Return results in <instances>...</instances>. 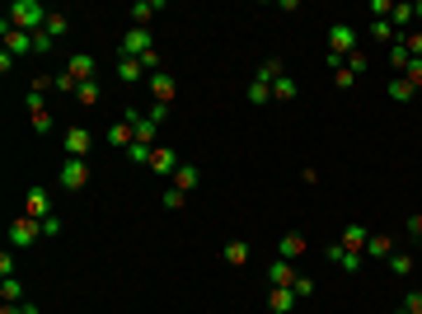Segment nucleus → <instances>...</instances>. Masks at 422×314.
Segmentation results:
<instances>
[{
  "mask_svg": "<svg viewBox=\"0 0 422 314\" xmlns=\"http://www.w3.org/2000/svg\"><path fill=\"white\" fill-rule=\"evenodd\" d=\"M5 19H10L15 29H24V33H43L47 19H52V10H47V5H38V0H15V5L5 10Z\"/></svg>",
  "mask_w": 422,
  "mask_h": 314,
  "instance_id": "1",
  "label": "nucleus"
},
{
  "mask_svg": "<svg viewBox=\"0 0 422 314\" xmlns=\"http://www.w3.org/2000/svg\"><path fill=\"white\" fill-rule=\"evenodd\" d=\"M150 52H155V33L150 29H127L122 33V48H118V57H150Z\"/></svg>",
  "mask_w": 422,
  "mask_h": 314,
  "instance_id": "2",
  "label": "nucleus"
},
{
  "mask_svg": "<svg viewBox=\"0 0 422 314\" xmlns=\"http://www.w3.org/2000/svg\"><path fill=\"white\" fill-rule=\"evenodd\" d=\"M38 239H47L43 220H33V216H15L10 220V244H15V249H29V244H38Z\"/></svg>",
  "mask_w": 422,
  "mask_h": 314,
  "instance_id": "3",
  "label": "nucleus"
},
{
  "mask_svg": "<svg viewBox=\"0 0 422 314\" xmlns=\"http://www.w3.org/2000/svg\"><path fill=\"white\" fill-rule=\"evenodd\" d=\"M357 52V29L352 24H328V57H352Z\"/></svg>",
  "mask_w": 422,
  "mask_h": 314,
  "instance_id": "4",
  "label": "nucleus"
},
{
  "mask_svg": "<svg viewBox=\"0 0 422 314\" xmlns=\"http://www.w3.org/2000/svg\"><path fill=\"white\" fill-rule=\"evenodd\" d=\"M57 183H62L66 192H80L85 183H90V164H85V159H66L62 173H57Z\"/></svg>",
  "mask_w": 422,
  "mask_h": 314,
  "instance_id": "5",
  "label": "nucleus"
},
{
  "mask_svg": "<svg viewBox=\"0 0 422 314\" xmlns=\"http://www.w3.org/2000/svg\"><path fill=\"white\" fill-rule=\"evenodd\" d=\"M178 164H183V159H178V150H174V145H155V155H150V164H146V169L160 173V178H174V173H178Z\"/></svg>",
  "mask_w": 422,
  "mask_h": 314,
  "instance_id": "6",
  "label": "nucleus"
},
{
  "mask_svg": "<svg viewBox=\"0 0 422 314\" xmlns=\"http://www.w3.org/2000/svg\"><path fill=\"white\" fill-rule=\"evenodd\" d=\"M90 145H94L90 127H71V131H66V159H85L90 155Z\"/></svg>",
  "mask_w": 422,
  "mask_h": 314,
  "instance_id": "7",
  "label": "nucleus"
},
{
  "mask_svg": "<svg viewBox=\"0 0 422 314\" xmlns=\"http://www.w3.org/2000/svg\"><path fill=\"white\" fill-rule=\"evenodd\" d=\"M104 141H108L113 150H132V145H136V127L127 122V117H118V122L104 131Z\"/></svg>",
  "mask_w": 422,
  "mask_h": 314,
  "instance_id": "8",
  "label": "nucleus"
},
{
  "mask_svg": "<svg viewBox=\"0 0 422 314\" xmlns=\"http://www.w3.org/2000/svg\"><path fill=\"white\" fill-rule=\"evenodd\" d=\"M0 33H5V52H33V33H24V29H15L10 19H0Z\"/></svg>",
  "mask_w": 422,
  "mask_h": 314,
  "instance_id": "9",
  "label": "nucleus"
},
{
  "mask_svg": "<svg viewBox=\"0 0 422 314\" xmlns=\"http://www.w3.org/2000/svg\"><path fill=\"white\" fill-rule=\"evenodd\" d=\"M324 258H328V263H338V267H347V272H361V263H366V253L343 249V244H328V249H324Z\"/></svg>",
  "mask_w": 422,
  "mask_h": 314,
  "instance_id": "10",
  "label": "nucleus"
},
{
  "mask_svg": "<svg viewBox=\"0 0 422 314\" xmlns=\"http://www.w3.org/2000/svg\"><path fill=\"white\" fill-rule=\"evenodd\" d=\"M24 216H33V220H47V216H52V202H47V192L38 188V183L24 192Z\"/></svg>",
  "mask_w": 422,
  "mask_h": 314,
  "instance_id": "11",
  "label": "nucleus"
},
{
  "mask_svg": "<svg viewBox=\"0 0 422 314\" xmlns=\"http://www.w3.org/2000/svg\"><path fill=\"white\" fill-rule=\"evenodd\" d=\"M300 253H305V235H300V230H286V235L277 239V258L291 263V258H300Z\"/></svg>",
  "mask_w": 422,
  "mask_h": 314,
  "instance_id": "12",
  "label": "nucleus"
},
{
  "mask_svg": "<svg viewBox=\"0 0 422 314\" xmlns=\"http://www.w3.org/2000/svg\"><path fill=\"white\" fill-rule=\"evenodd\" d=\"M160 10H164L160 0H136V5H132V29H150V19H155Z\"/></svg>",
  "mask_w": 422,
  "mask_h": 314,
  "instance_id": "13",
  "label": "nucleus"
},
{
  "mask_svg": "<svg viewBox=\"0 0 422 314\" xmlns=\"http://www.w3.org/2000/svg\"><path fill=\"white\" fill-rule=\"evenodd\" d=\"M267 305H272V314H291L296 310V291L291 286H272L267 291Z\"/></svg>",
  "mask_w": 422,
  "mask_h": 314,
  "instance_id": "14",
  "label": "nucleus"
},
{
  "mask_svg": "<svg viewBox=\"0 0 422 314\" xmlns=\"http://www.w3.org/2000/svg\"><path fill=\"white\" fill-rule=\"evenodd\" d=\"M150 94H155V104H169V99L178 94V85H174V76H169V71L150 76Z\"/></svg>",
  "mask_w": 422,
  "mask_h": 314,
  "instance_id": "15",
  "label": "nucleus"
},
{
  "mask_svg": "<svg viewBox=\"0 0 422 314\" xmlns=\"http://www.w3.org/2000/svg\"><path fill=\"white\" fill-rule=\"evenodd\" d=\"M66 76H76L80 85H85V80H94V57H90V52H76V57L66 62Z\"/></svg>",
  "mask_w": 422,
  "mask_h": 314,
  "instance_id": "16",
  "label": "nucleus"
},
{
  "mask_svg": "<svg viewBox=\"0 0 422 314\" xmlns=\"http://www.w3.org/2000/svg\"><path fill=\"white\" fill-rule=\"evenodd\" d=\"M220 258H225V263H230V267H244V263H249V258H253V249H249V244H244V239H230V244L220 249Z\"/></svg>",
  "mask_w": 422,
  "mask_h": 314,
  "instance_id": "17",
  "label": "nucleus"
},
{
  "mask_svg": "<svg viewBox=\"0 0 422 314\" xmlns=\"http://www.w3.org/2000/svg\"><path fill=\"white\" fill-rule=\"evenodd\" d=\"M118 80H122V85H136V80H146V66H141L136 57H118Z\"/></svg>",
  "mask_w": 422,
  "mask_h": 314,
  "instance_id": "18",
  "label": "nucleus"
},
{
  "mask_svg": "<svg viewBox=\"0 0 422 314\" xmlns=\"http://www.w3.org/2000/svg\"><path fill=\"white\" fill-rule=\"evenodd\" d=\"M267 277H272V286H296V267L286 263V258H272Z\"/></svg>",
  "mask_w": 422,
  "mask_h": 314,
  "instance_id": "19",
  "label": "nucleus"
},
{
  "mask_svg": "<svg viewBox=\"0 0 422 314\" xmlns=\"http://www.w3.org/2000/svg\"><path fill=\"white\" fill-rule=\"evenodd\" d=\"M366 239H371V230H366V225H361V220H352V225H347L343 230V249H366Z\"/></svg>",
  "mask_w": 422,
  "mask_h": 314,
  "instance_id": "20",
  "label": "nucleus"
},
{
  "mask_svg": "<svg viewBox=\"0 0 422 314\" xmlns=\"http://www.w3.org/2000/svg\"><path fill=\"white\" fill-rule=\"evenodd\" d=\"M202 183V173H197V164H178V173H174V188L178 192H192Z\"/></svg>",
  "mask_w": 422,
  "mask_h": 314,
  "instance_id": "21",
  "label": "nucleus"
},
{
  "mask_svg": "<svg viewBox=\"0 0 422 314\" xmlns=\"http://www.w3.org/2000/svg\"><path fill=\"white\" fill-rule=\"evenodd\" d=\"M371 38L385 43V48H394V43H399V29H394L390 19H371Z\"/></svg>",
  "mask_w": 422,
  "mask_h": 314,
  "instance_id": "22",
  "label": "nucleus"
},
{
  "mask_svg": "<svg viewBox=\"0 0 422 314\" xmlns=\"http://www.w3.org/2000/svg\"><path fill=\"white\" fill-rule=\"evenodd\" d=\"M385 94H390L394 104H408V99L418 94V90H413V85H408L404 76H394V80H385Z\"/></svg>",
  "mask_w": 422,
  "mask_h": 314,
  "instance_id": "23",
  "label": "nucleus"
},
{
  "mask_svg": "<svg viewBox=\"0 0 422 314\" xmlns=\"http://www.w3.org/2000/svg\"><path fill=\"white\" fill-rule=\"evenodd\" d=\"M361 253H366V258H390V253H394V239L390 235H371Z\"/></svg>",
  "mask_w": 422,
  "mask_h": 314,
  "instance_id": "24",
  "label": "nucleus"
},
{
  "mask_svg": "<svg viewBox=\"0 0 422 314\" xmlns=\"http://www.w3.org/2000/svg\"><path fill=\"white\" fill-rule=\"evenodd\" d=\"M296 94H300V85H296V80H291V76H281L277 85H272V99H277V104H291V99H296Z\"/></svg>",
  "mask_w": 422,
  "mask_h": 314,
  "instance_id": "25",
  "label": "nucleus"
},
{
  "mask_svg": "<svg viewBox=\"0 0 422 314\" xmlns=\"http://www.w3.org/2000/svg\"><path fill=\"white\" fill-rule=\"evenodd\" d=\"M244 94H249V104H253V108H263L267 99H272V85H267V80H258V76H253V85H249V90H244Z\"/></svg>",
  "mask_w": 422,
  "mask_h": 314,
  "instance_id": "26",
  "label": "nucleus"
},
{
  "mask_svg": "<svg viewBox=\"0 0 422 314\" xmlns=\"http://www.w3.org/2000/svg\"><path fill=\"white\" fill-rule=\"evenodd\" d=\"M0 300H5V305H24V286H19V277H5V282H0Z\"/></svg>",
  "mask_w": 422,
  "mask_h": 314,
  "instance_id": "27",
  "label": "nucleus"
},
{
  "mask_svg": "<svg viewBox=\"0 0 422 314\" xmlns=\"http://www.w3.org/2000/svg\"><path fill=\"white\" fill-rule=\"evenodd\" d=\"M413 263H418L413 253H399V249L390 253V272H394V277H408V272H413Z\"/></svg>",
  "mask_w": 422,
  "mask_h": 314,
  "instance_id": "28",
  "label": "nucleus"
},
{
  "mask_svg": "<svg viewBox=\"0 0 422 314\" xmlns=\"http://www.w3.org/2000/svg\"><path fill=\"white\" fill-rule=\"evenodd\" d=\"M66 33H71V19H66V15H52V19H47V38H52V43H62Z\"/></svg>",
  "mask_w": 422,
  "mask_h": 314,
  "instance_id": "29",
  "label": "nucleus"
},
{
  "mask_svg": "<svg viewBox=\"0 0 422 314\" xmlns=\"http://www.w3.org/2000/svg\"><path fill=\"white\" fill-rule=\"evenodd\" d=\"M413 19H418V15H413V0H404V5H394L390 24H394V29H408V24H413Z\"/></svg>",
  "mask_w": 422,
  "mask_h": 314,
  "instance_id": "30",
  "label": "nucleus"
},
{
  "mask_svg": "<svg viewBox=\"0 0 422 314\" xmlns=\"http://www.w3.org/2000/svg\"><path fill=\"white\" fill-rule=\"evenodd\" d=\"M160 202H164V211H183V206H188V192L164 188V192H160Z\"/></svg>",
  "mask_w": 422,
  "mask_h": 314,
  "instance_id": "31",
  "label": "nucleus"
},
{
  "mask_svg": "<svg viewBox=\"0 0 422 314\" xmlns=\"http://www.w3.org/2000/svg\"><path fill=\"white\" fill-rule=\"evenodd\" d=\"M281 76H286V66H281L277 57H272V62H263V66H258V80H267V85H277Z\"/></svg>",
  "mask_w": 422,
  "mask_h": 314,
  "instance_id": "32",
  "label": "nucleus"
},
{
  "mask_svg": "<svg viewBox=\"0 0 422 314\" xmlns=\"http://www.w3.org/2000/svg\"><path fill=\"white\" fill-rule=\"evenodd\" d=\"M76 104H85V108H94V104H99V85H94V80H85V85L76 90Z\"/></svg>",
  "mask_w": 422,
  "mask_h": 314,
  "instance_id": "33",
  "label": "nucleus"
},
{
  "mask_svg": "<svg viewBox=\"0 0 422 314\" xmlns=\"http://www.w3.org/2000/svg\"><path fill=\"white\" fill-rule=\"evenodd\" d=\"M385 57H390V66H399V71H408V62H413V57H408V48H404V38H399V43H394Z\"/></svg>",
  "mask_w": 422,
  "mask_h": 314,
  "instance_id": "34",
  "label": "nucleus"
},
{
  "mask_svg": "<svg viewBox=\"0 0 422 314\" xmlns=\"http://www.w3.org/2000/svg\"><path fill=\"white\" fill-rule=\"evenodd\" d=\"M347 71H352V76H366V71H371V57H366V52H352V57H347Z\"/></svg>",
  "mask_w": 422,
  "mask_h": 314,
  "instance_id": "35",
  "label": "nucleus"
},
{
  "mask_svg": "<svg viewBox=\"0 0 422 314\" xmlns=\"http://www.w3.org/2000/svg\"><path fill=\"white\" fill-rule=\"evenodd\" d=\"M52 90H62V94H71V99H76V90H80V80H76V76H66V71H62V76L52 80Z\"/></svg>",
  "mask_w": 422,
  "mask_h": 314,
  "instance_id": "36",
  "label": "nucleus"
},
{
  "mask_svg": "<svg viewBox=\"0 0 422 314\" xmlns=\"http://www.w3.org/2000/svg\"><path fill=\"white\" fill-rule=\"evenodd\" d=\"M150 155H155V150H150V145H132V150H127V159H132V164H150Z\"/></svg>",
  "mask_w": 422,
  "mask_h": 314,
  "instance_id": "37",
  "label": "nucleus"
},
{
  "mask_svg": "<svg viewBox=\"0 0 422 314\" xmlns=\"http://www.w3.org/2000/svg\"><path fill=\"white\" fill-rule=\"evenodd\" d=\"M404 80H408V85H413V90H422V62H418V57H413V62H408Z\"/></svg>",
  "mask_w": 422,
  "mask_h": 314,
  "instance_id": "38",
  "label": "nucleus"
},
{
  "mask_svg": "<svg viewBox=\"0 0 422 314\" xmlns=\"http://www.w3.org/2000/svg\"><path fill=\"white\" fill-rule=\"evenodd\" d=\"M333 85H338V90H352V85H357V76H352L347 66H338V71H333Z\"/></svg>",
  "mask_w": 422,
  "mask_h": 314,
  "instance_id": "39",
  "label": "nucleus"
},
{
  "mask_svg": "<svg viewBox=\"0 0 422 314\" xmlns=\"http://www.w3.org/2000/svg\"><path fill=\"white\" fill-rule=\"evenodd\" d=\"M404 48H408V57H418V62H422V29H418V33H408Z\"/></svg>",
  "mask_w": 422,
  "mask_h": 314,
  "instance_id": "40",
  "label": "nucleus"
},
{
  "mask_svg": "<svg viewBox=\"0 0 422 314\" xmlns=\"http://www.w3.org/2000/svg\"><path fill=\"white\" fill-rule=\"evenodd\" d=\"M291 291H296V300H310L314 296V282H310V277H296V286H291Z\"/></svg>",
  "mask_w": 422,
  "mask_h": 314,
  "instance_id": "41",
  "label": "nucleus"
},
{
  "mask_svg": "<svg viewBox=\"0 0 422 314\" xmlns=\"http://www.w3.org/2000/svg\"><path fill=\"white\" fill-rule=\"evenodd\" d=\"M5 277H15V253H10V249L0 253V282H5Z\"/></svg>",
  "mask_w": 422,
  "mask_h": 314,
  "instance_id": "42",
  "label": "nucleus"
},
{
  "mask_svg": "<svg viewBox=\"0 0 422 314\" xmlns=\"http://www.w3.org/2000/svg\"><path fill=\"white\" fill-rule=\"evenodd\" d=\"M404 310L408 314H422V291H408V296H404Z\"/></svg>",
  "mask_w": 422,
  "mask_h": 314,
  "instance_id": "43",
  "label": "nucleus"
},
{
  "mask_svg": "<svg viewBox=\"0 0 422 314\" xmlns=\"http://www.w3.org/2000/svg\"><path fill=\"white\" fill-rule=\"evenodd\" d=\"M371 15H375V19H390L394 5H390V0H371Z\"/></svg>",
  "mask_w": 422,
  "mask_h": 314,
  "instance_id": "44",
  "label": "nucleus"
},
{
  "mask_svg": "<svg viewBox=\"0 0 422 314\" xmlns=\"http://www.w3.org/2000/svg\"><path fill=\"white\" fill-rule=\"evenodd\" d=\"M146 117H150V122H160V127H164V117H169V104H150V113H146Z\"/></svg>",
  "mask_w": 422,
  "mask_h": 314,
  "instance_id": "45",
  "label": "nucleus"
},
{
  "mask_svg": "<svg viewBox=\"0 0 422 314\" xmlns=\"http://www.w3.org/2000/svg\"><path fill=\"white\" fill-rule=\"evenodd\" d=\"M52 48H57V43L47 38V29H43V33H33V52H52Z\"/></svg>",
  "mask_w": 422,
  "mask_h": 314,
  "instance_id": "46",
  "label": "nucleus"
},
{
  "mask_svg": "<svg viewBox=\"0 0 422 314\" xmlns=\"http://www.w3.org/2000/svg\"><path fill=\"white\" fill-rule=\"evenodd\" d=\"M43 235H47V239L62 235V216H47V220H43Z\"/></svg>",
  "mask_w": 422,
  "mask_h": 314,
  "instance_id": "47",
  "label": "nucleus"
},
{
  "mask_svg": "<svg viewBox=\"0 0 422 314\" xmlns=\"http://www.w3.org/2000/svg\"><path fill=\"white\" fill-rule=\"evenodd\" d=\"M33 131H38V136H47V131H52V117H47V113H38V117H33Z\"/></svg>",
  "mask_w": 422,
  "mask_h": 314,
  "instance_id": "48",
  "label": "nucleus"
},
{
  "mask_svg": "<svg viewBox=\"0 0 422 314\" xmlns=\"http://www.w3.org/2000/svg\"><path fill=\"white\" fill-rule=\"evenodd\" d=\"M0 314H29V300H24V305H5V300H0Z\"/></svg>",
  "mask_w": 422,
  "mask_h": 314,
  "instance_id": "49",
  "label": "nucleus"
},
{
  "mask_svg": "<svg viewBox=\"0 0 422 314\" xmlns=\"http://www.w3.org/2000/svg\"><path fill=\"white\" fill-rule=\"evenodd\" d=\"M408 235H418V239H422V216H408Z\"/></svg>",
  "mask_w": 422,
  "mask_h": 314,
  "instance_id": "50",
  "label": "nucleus"
},
{
  "mask_svg": "<svg viewBox=\"0 0 422 314\" xmlns=\"http://www.w3.org/2000/svg\"><path fill=\"white\" fill-rule=\"evenodd\" d=\"M413 15H418V19H422V0H413Z\"/></svg>",
  "mask_w": 422,
  "mask_h": 314,
  "instance_id": "51",
  "label": "nucleus"
},
{
  "mask_svg": "<svg viewBox=\"0 0 422 314\" xmlns=\"http://www.w3.org/2000/svg\"><path fill=\"white\" fill-rule=\"evenodd\" d=\"M29 314H38V305H29Z\"/></svg>",
  "mask_w": 422,
  "mask_h": 314,
  "instance_id": "52",
  "label": "nucleus"
},
{
  "mask_svg": "<svg viewBox=\"0 0 422 314\" xmlns=\"http://www.w3.org/2000/svg\"><path fill=\"white\" fill-rule=\"evenodd\" d=\"M399 314H408V310H399Z\"/></svg>",
  "mask_w": 422,
  "mask_h": 314,
  "instance_id": "53",
  "label": "nucleus"
}]
</instances>
